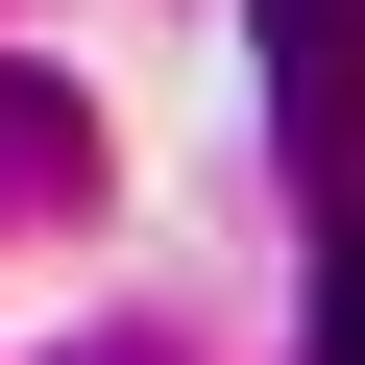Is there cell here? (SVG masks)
I'll use <instances>...</instances> for the list:
<instances>
[{"instance_id":"cell-2","label":"cell","mask_w":365,"mask_h":365,"mask_svg":"<svg viewBox=\"0 0 365 365\" xmlns=\"http://www.w3.org/2000/svg\"><path fill=\"white\" fill-rule=\"evenodd\" d=\"M317 365H365V220L317 244Z\"/></svg>"},{"instance_id":"cell-1","label":"cell","mask_w":365,"mask_h":365,"mask_svg":"<svg viewBox=\"0 0 365 365\" xmlns=\"http://www.w3.org/2000/svg\"><path fill=\"white\" fill-rule=\"evenodd\" d=\"M268 25V122L292 146H365V0H244Z\"/></svg>"}]
</instances>
